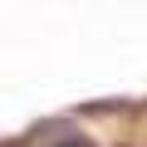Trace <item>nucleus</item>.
<instances>
[{"label": "nucleus", "instance_id": "obj_1", "mask_svg": "<svg viewBox=\"0 0 147 147\" xmlns=\"http://www.w3.org/2000/svg\"><path fill=\"white\" fill-rule=\"evenodd\" d=\"M64 147H79V142H64Z\"/></svg>", "mask_w": 147, "mask_h": 147}]
</instances>
